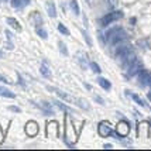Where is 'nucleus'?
I'll return each mask as SVG.
<instances>
[{
    "label": "nucleus",
    "instance_id": "6",
    "mask_svg": "<svg viewBox=\"0 0 151 151\" xmlns=\"http://www.w3.org/2000/svg\"><path fill=\"white\" fill-rule=\"evenodd\" d=\"M26 133H27V136H30V137L37 136V133H38V124L35 122H28L26 124Z\"/></svg>",
    "mask_w": 151,
    "mask_h": 151
},
{
    "label": "nucleus",
    "instance_id": "18",
    "mask_svg": "<svg viewBox=\"0 0 151 151\" xmlns=\"http://www.w3.org/2000/svg\"><path fill=\"white\" fill-rule=\"evenodd\" d=\"M30 3V0H12V6L13 7H24Z\"/></svg>",
    "mask_w": 151,
    "mask_h": 151
},
{
    "label": "nucleus",
    "instance_id": "32",
    "mask_svg": "<svg viewBox=\"0 0 151 151\" xmlns=\"http://www.w3.org/2000/svg\"><path fill=\"white\" fill-rule=\"evenodd\" d=\"M103 148H112V144H105L103 145Z\"/></svg>",
    "mask_w": 151,
    "mask_h": 151
},
{
    "label": "nucleus",
    "instance_id": "13",
    "mask_svg": "<svg viewBox=\"0 0 151 151\" xmlns=\"http://www.w3.org/2000/svg\"><path fill=\"white\" fill-rule=\"evenodd\" d=\"M126 95H127V96H130V98L133 99V100H134V102H136V103H137V105H140L141 106V107H145V103L144 102H143V100H141V98H138L137 95H136V93H133L132 91H126Z\"/></svg>",
    "mask_w": 151,
    "mask_h": 151
},
{
    "label": "nucleus",
    "instance_id": "22",
    "mask_svg": "<svg viewBox=\"0 0 151 151\" xmlns=\"http://www.w3.org/2000/svg\"><path fill=\"white\" fill-rule=\"evenodd\" d=\"M58 31L61 34H64V35H69V30H68V28H66L62 23H59V24H58Z\"/></svg>",
    "mask_w": 151,
    "mask_h": 151
},
{
    "label": "nucleus",
    "instance_id": "23",
    "mask_svg": "<svg viewBox=\"0 0 151 151\" xmlns=\"http://www.w3.org/2000/svg\"><path fill=\"white\" fill-rule=\"evenodd\" d=\"M76 103H78L79 106H82L85 110H89V103L86 102L85 99H79V100H76Z\"/></svg>",
    "mask_w": 151,
    "mask_h": 151
},
{
    "label": "nucleus",
    "instance_id": "10",
    "mask_svg": "<svg viewBox=\"0 0 151 151\" xmlns=\"http://www.w3.org/2000/svg\"><path fill=\"white\" fill-rule=\"evenodd\" d=\"M51 91H54V92L58 95L61 99H64V100H66V102H73V98L69 95V93L64 92V91H59V89H54V88H51Z\"/></svg>",
    "mask_w": 151,
    "mask_h": 151
},
{
    "label": "nucleus",
    "instance_id": "15",
    "mask_svg": "<svg viewBox=\"0 0 151 151\" xmlns=\"http://www.w3.org/2000/svg\"><path fill=\"white\" fill-rule=\"evenodd\" d=\"M7 24L10 27H13L16 31H21V24L16 19H13V17H7Z\"/></svg>",
    "mask_w": 151,
    "mask_h": 151
},
{
    "label": "nucleus",
    "instance_id": "9",
    "mask_svg": "<svg viewBox=\"0 0 151 151\" xmlns=\"http://www.w3.org/2000/svg\"><path fill=\"white\" fill-rule=\"evenodd\" d=\"M47 13L51 19L57 17V10H55V4H54V0H48L47 1Z\"/></svg>",
    "mask_w": 151,
    "mask_h": 151
},
{
    "label": "nucleus",
    "instance_id": "7",
    "mask_svg": "<svg viewBox=\"0 0 151 151\" xmlns=\"http://www.w3.org/2000/svg\"><path fill=\"white\" fill-rule=\"evenodd\" d=\"M98 130H99V134H100L102 137H109V136H110V134L113 133V132H112V127L107 124V123H105V122L99 124Z\"/></svg>",
    "mask_w": 151,
    "mask_h": 151
},
{
    "label": "nucleus",
    "instance_id": "20",
    "mask_svg": "<svg viewBox=\"0 0 151 151\" xmlns=\"http://www.w3.org/2000/svg\"><path fill=\"white\" fill-rule=\"evenodd\" d=\"M69 4H71V9H72L73 14H75V16H79V13H81V12H79L78 1H76V0H71V3H69Z\"/></svg>",
    "mask_w": 151,
    "mask_h": 151
},
{
    "label": "nucleus",
    "instance_id": "1",
    "mask_svg": "<svg viewBox=\"0 0 151 151\" xmlns=\"http://www.w3.org/2000/svg\"><path fill=\"white\" fill-rule=\"evenodd\" d=\"M122 17H123V13H122V12H112V13L106 14L105 17L100 20V24H102V26H109L110 23L117 21V20L122 19Z\"/></svg>",
    "mask_w": 151,
    "mask_h": 151
},
{
    "label": "nucleus",
    "instance_id": "26",
    "mask_svg": "<svg viewBox=\"0 0 151 151\" xmlns=\"http://www.w3.org/2000/svg\"><path fill=\"white\" fill-rule=\"evenodd\" d=\"M82 34L85 35V41H86V44H88V45H92V41H91V37L88 35V33H86L85 30H82Z\"/></svg>",
    "mask_w": 151,
    "mask_h": 151
},
{
    "label": "nucleus",
    "instance_id": "25",
    "mask_svg": "<svg viewBox=\"0 0 151 151\" xmlns=\"http://www.w3.org/2000/svg\"><path fill=\"white\" fill-rule=\"evenodd\" d=\"M33 16H34V21L37 23V26L42 23V19H41V14L40 13H33Z\"/></svg>",
    "mask_w": 151,
    "mask_h": 151
},
{
    "label": "nucleus",
    "instance_id": "30",
    "mask_svg": "<svg viewBox=\"0 0 151 151\" xmlns=\"http://www.w3.org/2000/svg\"><path fill=\"white\" fill-rule=\"evenodd\" d=\"M0 82H3V83H7L9 81H7V79L4 78V76H3V75H0Z\"/></svg>",
    "mask_w": 151,
    "mask_h": 151
},
{
    "label": "nucleus",
    "instance_id": "16",
    "mask_svg": "<svg viewBox=\"0 0 151 151\" xmlns=\"http://www.w3.org/2000/svg\"><path fill=\"white\" fill-rule=\"evenodd\" d=\"M119 30H120V27H113V28H109L107 31L105 33V38H106V41H110L112 40V37L114 35V34L117 33Z\"/></svg>",
    "mask_w": 151,
    "mask_h": 151
},
{
    "label": "nucleus",
    "instance_id": "17",
    "mask_svg": "<svg viewBox=\"0 0 151 151\" xmlns=\"http://www.w3.org/2000/svg\"><path fill=\"white\" fill-rule=\"evenodd\" d=\"M129 51H130V47H129V45H123V47H120V48L117 50V52H116V57H117V58L120 59L122 57H123V55H124L126 52H129Z\"/></svg>",
    "mask_w": 151,
    "mask_h": 151
},
{
    "label": "nucleus",
    "instance_id": "3",
    "mask_svg": "<svg viewBox=\"0 0 151 151\" xmlns=\"http://www.w3.org/2000/svg\"><path fill=\"white\" fill-rule=\"evenodd\" d=\"M141 69H143V64H141L140 61H137V59H136L132 65L127 68V76H129V78H132L133 75L138 73L140 71H141Z\"/></svg>",
    "mask_w": 151,
    "mask_h": 151
},
{
    "label": "nucleus",
    "instance_id": "27",
    "mask_svg": "<svg viewBox=\"0 0 151 151\" xmlns=\"http://www.w3.org/2000/svg\"><path fill=\"white\" fill-rule=\"evenodd\" d=\"M55 105L58 106V107H61V109H62V110H68V107H66L65 105H62V103H61V102H58V100H55Z\"/></svg>",
    "mask_w": 151,
    "mask_h": 151
},
{
    "label": "nucleus",
    "instance_id": "2",
    "mask_svg": "<svg viewBox=\"0 0 151 151\" xmlns=\"http://www.w3.org/2000/svg\"><path fill=\"white\" fill-rule=\"evenodd\" d=\"M134 61H136V54L130 50L129 52H126L124 55L120 58V64H122V66H123V68H129V66L132 65Z\"/></svg>",
    "mask_w": 151,
    "mask_h": 151
},
{
    "label": "nucleus",
    "instance_id": "21",
    "mask_svg": "<svg viewBox=\"0 0 151 151\" xmlns=\"http://www.w3.org/2000/svg\"><path fill=\"white\" fill-rule=\"evenodd\" d=\"M58 47H59V51H61V52L64 54V55H68V48H66V45H65V42H64V41H58Z\"/></svg>",
    "mask_w": 151,
    "mask_h": 151
},
{
    "label": "nucleus",
    "instance_id": "11",
    "mask_svg": "<svg viewBox=\"0 0 151 151\" xmlns=\"http://www.w3.org/2000/svg\"><path fill=\"white\" fill-rule=\"evenodd\" d=\"M40 72H41V75L44 78H50L51 76V69L47 65V61H42V64L40 65Z\"/></svg>",
    "mask_w": 151,
    "mask_h": 151
},
{
    "label": "nucleus",
    "instance_id": "4",
    "mask_svg": "<svg viewBox=\"0 0 151 151\" xmlns=\"http://www.w3.org/2000/svg\"><path fill=\"white\" fill-rule=\"evenodd\" d=\"M138 81H140V83H141L143 86L151 85V72L141 69V71L138 72Z\"/></svg>",
    "mask_w": 151,
    "mask_h": 151
},
{
    "label": "nucleus",
    "instance_id": "31",
    "mask_svg": "<svg viewBox=\"0 0 151 151\" xmlns=\"http://www.w3.org/2000/svg\"><path fill=\"white\" fill-rule=\"evenodd\" d=\"M10 110H14V112H20V109L17 106H10Z\"/></svg>",
    "mask_w": 151,
    "mask_h": 151
},
{
    "label": "nucleus",
    "instance_id": "33",
    "mask_svg": "<svg viewBox=\"0 0 151 151\" xmlns=\"http://www.w3.org/2000/svg\"><path fill=\"white\" fill-rule=\"evenodd\" d=\"M148 99H150V100H151V92L148 93Z\"/></svg>",
    "mask_w": 151,
    "mask_h": 151
},
{
    "label": "nucleus",
    "instance_id": "34",
    "mask_svg": "<svg viewBox=\"0 0 151 151\" xmlns=\"http://www.w3.org/2000/svg\"><path fill=\"white\" fill-rule=\"evenodd\" d=\"M0 57H3V52H1V51H0Z\"/></svg>",
    "mask_w": 151,
    "mask_h": 151
},
{
    "label": "nucleus",
    "instance_id": "24",
    "mask_svg": "<svg viewBox=\"0 0 151 151\" xmlns=\"http://www.w3.org/2000/svg\"><path fill=\"white\" fill-rule=\"evenodd\" d=\"M89 65H91V69H92L95 73H100V66H99L96 62L92 61V62H89Z\"/></svg>",
    "mask_w": 151,
    "mask_h": 151
},
{
    "label": "nucleus",
    "instance_id": "29",
    "mask_svg": "<svg viewBox=\"0 0 151 151\" xmlns=\"http://www.w3.org/2000/svg\"><path fill=\"white\" fill-rule=\"evenodd\" d=\"M95 100H96L98 103H100V105H105V102H103V99L100 98V96H98V95H95Z\"/></svg>",
    "mask_w": 151,
    "mask_h": 151
},
{
    "label": "nucleus",
    "instance_id": "14",
    "mask_svg": "<svg viewBox=\"0 0 151 151\" xmlns=\"http://www.w3.org/2000/svg\"><path fill=\"white\" fill-rule=\"evenodd\" d=\"M98 83L100 85V88H102V89H105V91H110V88H112L110 81H109V79H106V78H99Z\"/></svg>",
    "mask_w": 151,
    "mask_h": 151
},
{
    "label": "nucleus",
    "instance_id": "19",
    "mask_svg": "<svg viewBox=\"0 0 151 151\" xmlns=\"http://www.w3.org/2000/svg\"><path fill=\"white\" fill-rule=\"evenodd\" d=\"M35 33L38 34V35H40V37H41L42 40H47V38H48L47 30H45V28H42V27H38V26H37V28H35Z\"/></svg>",
    "mask_w": 151,
    "mask_h": 151
},
{
    "label": "nucleus",
    "instance_id": "8",
    "mask_svg": "<svg viewBox=\"0 0 151 151\" xmlns=\"http://www.w3.org/2000/svg\"><path fill=\"white\" fill-rule=\"evenodd\" d=\"M124 40H126V33L123 31V30H122V28H120L117 33H116V34H114V35L112 37L110 42H112L113 45H117V44H120V42H123Z\"/></svg>",
    "mask_w": 151,
    "mask_h": 151
},
{
    "label": "nucleus",
    "instance_id": "5",
    "mask_svg": "<svg viewBox=\"0 0 151 151\" xmlns=\"http://www.w3.org/2000/svg\"><path fill=\"white\" fill-rule=\"evenodd\" d=\"M129 130H130V124L127 122H124V120H122V122L117 123V133H116V136L124 137V136L129 134Z\"/></svg>",
    "mask_w": 151,
    "mask_h": 151
},
{
    "label": "nucleus",
    "instance_id": "12",
    "mask_svg": "<svg viewBox=\"0 0 151 151\" xmlns=\"http://www.w3.org/2000/svg\"><path fill=\"white\" fill-rule=\"evenodd\" d=\"M0 96H3V98H9V99L16 98V95H14L10 89H7L6 86H1V85H0Z\"/></svg>",
    "mask_w": 151,
    "mask_h": 151
},
{
    "label": "nucleus",
    "instance_id": "35",
    "mask_svg": "<svg viewBox=\"0 0 151 151\" xmlns=\"http://www.w3.org/2000/svg\"><path fill=\"white\" fill-rule=\"evenodd\" d=\"M1 1H4V0H0V3H1Z\"/></svg>",
    "mask_w": 151,
    "mask_h": 151
},
{
    "label": "nucleus",
    "instance_id": "28",
    "mask_svg": "<svg viewBox=\"0 0 151 151\" xmlns=\"http://www.w3.org/2000/svg\"><path fill=\"white\" fill-rule=\"evenodd\" d=\"M107 1H109L110 7H117V4H119V0H107Z\"/></svg>",
    "mask_w": 151,
    "mask_h": 151
}]
</instances>
